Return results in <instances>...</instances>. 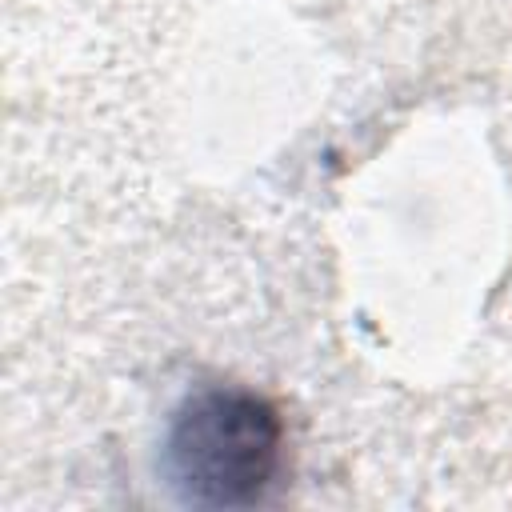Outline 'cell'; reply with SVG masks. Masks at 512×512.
Masks as SVG:
<instances>
[{"mask_svg": "<svg viewBox=\"0 0 512 512\" xmlns=\"http://www.w3.org/2000/svg\"><path fill=\"white\" fill-rule=\"evenodd\" d=\"M284 468L276 404L240 384H208L180 400L164 432V472L184 504L252 508Z\"/></svg>", "mask_w": 512, "mask_h": 512, "instance_id": "obj_1", "label": "cell"}]
</instances>
